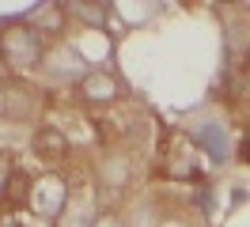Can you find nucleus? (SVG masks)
<instances>
[{
	"label": "nucleus",
	"instance_id": "f257e3e1",
	"mask_svg": "<svg viewBox=\"0 0 250 227\" xmlns=\"http://www.w3.org/2000/svg\"><path fill=\"white\" fill-rule=\"evenodd\" d=\"M46 53H49L46 34H38L31 23H12V27H4V34H0V57H4V64L12 72H27L34 64H42Z\"/></svg>",
	"mask_w": 250,
	"mask_h": 227
},
{
	"label": "nucleus",
	"instance_id": "9d476101",
	"mask_svg": "<svg viewBox=\"0 0 250 227\" xmlns=\"http://www.w3.org/2000/svg\"><path fill=\"white\" fill-rule=\"evenodd\" d=\"M31 189H34L31 178H27V174H23V170L16 166V174H12V182H8V193H4V197H8V201H23V197L31 193Z\"/></svg>",
	"mask_w": 250,
	"mask_h": 227
},
{
	"label": "nucleus",
	"instance_id": "1a4fd4ad",
	"mask_svg": "<svg viewBox=\"0 0 250 227\" xmlns=\"http://www.w3.org/2000/svg\"><path fill=\"white\" fill-rule=\"evenodd\" d=\"M129 174H133V163L125 155H110L106 163H103V182L114 186V189H122L125 182H129Z\"/></svg>",
	"mask_w": 250,
	"mask_h": 227
},
{
	"label": "nucleus",
	"instance_id": "ddd939ff",
	"mask_svg": "<svg viewBox=\"0 0 250 227\" xmlns=\"http://www.w3.org/2000/svg\"><path fill=\"white\" fill-rule=\"evenodd\" d=\"M0 227H23V224H19V220H4Z\"/></svg>",
	"mask_w": 250,
	"mask_h": 227
},
{
	"label": "nucleus",
	"instance_id": "7ed1b4c3",
	"mask_svg": "<svg viewBox=\"0 0 250 227\" xmlns=\"http://www.w3.org/2000/svg\"><path fill=\"white\" fill-rule=\"evenodd\" d=\"M34 155L42 159V163H64V155H68V136L61 129H53V125H42V129H34V140H31Z\"/></svg>",
	"mask_w": 250,
	"mask_h": 227
},
{
	"label": "nucleus",
	"instance_id": "0eeeda50",
	"mask_svg": "<svg viewBox=\"0 0 250 227\" xmlns=\"http://www.w3.org/2000/svg\"><path fill=\"white\" fill-rule=\"evenodd\" d=\"M64 12H72V19H80L83 27H106L110 4H95V0H68Z\"/></svg>",
	"mask_w": 250,
	"mask_h": 227
},
{
	"label": "nucleus",
	"instance_id": "423d86ee",
	"mask_svg": "<svg viewBox=\"0 0 250 227\" xmlns=\"http://www.w3.org/2000/svg\"><path fill=\"white\" fill-rule=\"evenodd\" d=\"M42 64H46L49 72H57V76H72V72H68V64H72L76 72H83V76L91 72V68L83 64V57H80V53H76V49H72V45H57V49H49Z\"/></svg>",
	"mask_w": 250,
	"mask_h": 227
},
{
	"label": "nucleus",
	"instance_id": "39448f33",
	"mask_svg": "<svg viewBox=\"0 0 250 227\" xmlns=\"http://www.w3.org/2000/svg\"><path fill=\"white\" fill-rule=\"evenodd\" d=\"M189 136H193V144H197V148H205L212 159H220V163L231 155V144H228L224 129H220V125H212V121H208V125H201V129H193Z\"/></svg>",
	"mask_w": 250,
	"mask_h": 227
},
{
	"label": "nucleus",
	"instance_id": "20e7f679",
	"mask_svg": "<svg viewBox=\"0 0 250 227\" xmlns=\"http://www.w3.org/2000/svg\"><path fill=\"white\" fill-rule=\"evenodd\" d=\"M31 201H34V208L38 212H46V216H57V212L64 208V205H68V193H64V182L57 178V174H49L46 182H42V186H34L31 189Z\"/></svg>",
	"mask_w": 250,
	"mask_h": 227
},
{
	"label": "nucleus",
	"instance_id": "f03ea898",
	"mask_svg": "<svg viewBox=\"0 0 250 227\" xmlns=\"http://www.w3.org/2000/svg\"><path fill=\"white\" fill-rule=\"evenodd\" d=\"M80 95L87 99V103H114L118 95H122V83H118V76L114 72H103V68H91V72L80 80Z\"/></svg>",
	"mask_w": 250,
	"mask_h": 227
},
{
	"label": "nucleus",
	"instance_id": "6e6552de",
	"mask_svg": "<svg viewBox=\"0 0 250 227\" xmlns=\"http://www.w3.org/2000/svg\"><path fill=\"white\" fill-rule=\"evenodd\" d=\"M64 4H42V8H34L31 15V27L38 30V34H61L64 27Z\"/></svg>",
	"mask_w": 250,
	"mask_h": 227
},
{
	"label": "nucleus",
	"instance_id": "9b49d317",
	"mask_svg": "<svg viewBox=\"0 0 250 227\" xmlns=\"http://www.w3.org/2000/svg\"><path fill=\"white\" fill-rule=\"evenodd\" d=\"M12 174H16V159H12L8 151H0V197L8 193V182H12Z\"/></svg>",
	"mask_w": 250,
	"mask_h": 227
},
{
	"label": "nucleus",
	"instance_id": "f8f14e48",
	"mask_svg": "<svg viewBox=\"0 0 250 227\" xmlns=\"http://www.w3.org/2000/svg\"><path fill=\"white\" fill-rule=\"evenodd\" d=\"M95 227H122V224H118V216H103V220H95Z\"/></svg>",
	"mask_w": 250,
	"mask_h": 227
}]
</instances>
